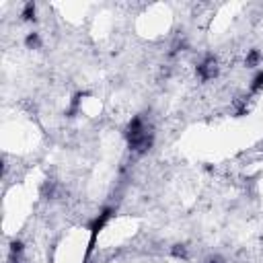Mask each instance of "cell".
Masks as SVG:
<instances>
[{
	"label": "cell",
	"mask_w": 263,
	"mask_h": 263,
	"mask_svg": "<svg viewBox=\"0 0 263 263\" xmlns=\"http://www.w3.org/2000/svg\"><path fill=\"white\" fill-rule=\"evenodd\" d=\"M23 19L25 21H35V4L33 2H29V4H25V8H23Z\"/></svg>",
	"instance_id": "obj_4"
},
{
	"label": "cell",
	"mask_w": 263,
	"mask_h": 263,
	"mask_svg": "<svg viewBox=\"0 0 263 263\" xmlns=\"http://www.w3.org/2000/svg\"><path fill=\"white\" fill-rule=\"evenodd\" d=\"M206 263H224V259H222V257H218V255H212V257H208V259H206Z\"/></svg>",
	"instance_id": "obj_6"
},
{
	"label": "cell",
	"mask_w": 263,
	"mask_h": 263,
	"mask_svg": "<svg viewBox=\"0 0 263 263\" xmlns=\"http://www.w3.org/2000/svg\"><path fill=\"white\" fill-rule=\"evenodd\" d=\"M259 51H255V49H251L249 54H247V58H245V66L247 68H255L257 64H259Z\"/></svg>",
	"instance_id": "obj_3"
},
{
	"label": "cell",
	"mask_w": 263,
	"mask_h": 263,
	"mask_svg": "<svg viewBox=\"0 0 263 263\" xmlns=\"http://www.w3.org/2000/svg\"><path fill=\"white\" fill-rule=\"evenodd\" d=\"M171 253H173L177 259H185V257H187V247H185V245H175V247L171 249Z\"/></svg>",
	"instance_id": "obj_5"
},
{
	"label": "cell",
	"mask_w": 263,
	"mask_h": 263,
	"mask_svg": "<svg viewBox=\"0 0 263 263\" xmlns=\"http://www.w3.org/2000/svg\"><path fill=\"white\" fill-rule=\"evenodd\" d=\"M25 46H27V49H39V46H41L39 33H29L25 37Z\"/></svg>",
	"instance_id": "obj_2"
},
{
	"label": "cell",
	"mask_w": 263,
	"mask_h": 263,
	"mask_svg": "<svg viewBox=\"0 0 263 263\" xmlns=\"http://www.w3.org/2000/svg\"><path fill=\"white\" fill-rule=\"evenodd\" d=\"M218 72H220V66H218L216 58H206L202 64L197 66V76H199V80H204V82L214 80L218 76Z\"/></svg>",
	"instance_id": "obj_1"
}]
</instances>
